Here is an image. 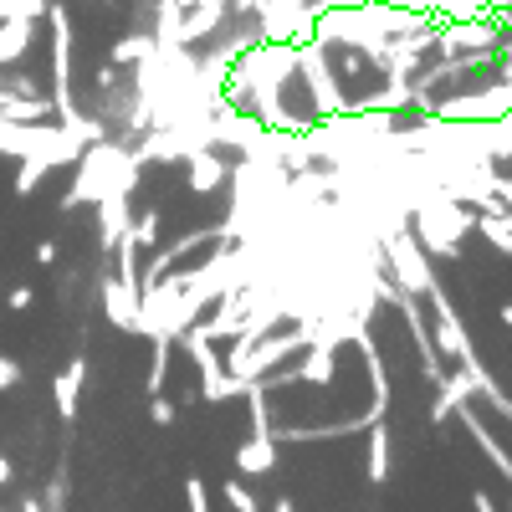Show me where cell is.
Returning <instances> with one entry per match:
<instances>
[{
	"label": "cell",
	"mask_w": 512,
	"mask_h": 512,
	"mask_svg": "<svg viewBox=\"0 0 512 512\" xmlns=\"http://www.w3.org/2000/svg\"><path fill=\"white\" fill-rule=\"evenodd\" d=\"M185 507H190V512H210V497H205V482H200V477L185 482Z\"/></svg>",
	"instance_id": "52a82bcc"
},
{
	"label": "cell",
	"mask_w": 512,
	"mask_h": 512,
	"mask_svg": "<svg viewBox=\"0 0 512 512\" xmlns=\"http://www.w3.org/2000/svg\"><path fill=\"white\" fill-rule=\"evenodd\" d=\"M272 512H297V502H292V497H277V502H272Z\"/></svg>",
	"instance_id": "7c38bea8"
},
{
	"label": "cell",
	"mask_w": 512,
	"mask_h": 512,
	"mask_svg": "<svg viewBox=\"0 0 512 512\" xmlns=\"http://www.w3.org/2000/svg\"><path fill=\"white\" fill-rule=\"evenodd\" d=\"M502 323H507V328H512V303H502Z\"/></svg>",
	"instance_id": "5bb4252c"
},
{
	"label": "cell",
	"mask_w": 512,
	"mask_h": 512,
	"mask_svg": "<svg viewBox=\"0 0 512 512\" xmlns=\"http://www.w3.org/2000/svg\"><path fill=\"white\" fill-rule=\"evenodd\" d=\"M11 477H16V466H11L6 451H0V487H11Z\"/></svg>",
	"instance_id": "9c48e42d"
},
{
	"label": "cell",
	"mask_w": 512,
	"mask_h": 512,
	"mask_svg": "<svg viewBox=\"0 0 512 512\" xmlns=\"http://www.w3.org/2000/svg\"><path fill=\"white\" fill-rule=\"evenodd\" d=\"M11 308H31V287H16L11 292Z\"/></svg>",
	"instance_id": "8fae6325"
},
{
	"label": "cell",
	"mask_w": 512,
	"mask_h": 512,
	"mask_svg": "<svg viewBox=\"0 0 512 512\" xmlns=\"http://www.w3.org/2000/svg\"><path fill=\"white\" fill-rule=\"evenodd\" d=\"M236 472H246V477H267V472H277V441H272V431L241 441V451H236Z\"/></svg>",
	"instance_id": "6da1fadb"
},
{
	"label": "cell",
	"mask_w": 512,
	"mask_h": 512,
	"mask_svg": "<svg viewBox=\"0 0 512 512\" xmlns=\"http://www.w3.org/2000/svg\"><path fill=\"white\" fill-rule=\"evenodd\" d=\"M369 482L374 487L390 482V425H384V420L369 425Z\"/></svg>",
	"instance_id": "7a4b0ae2"
},
{
	"label": "cell",
	"mask_w": 512,
	"mask_h": 512,
	"mask_svg": "<svg viewBox=\"0 0 512 512\" xmlns=\"http://www.w3.org/2000/svg\"><path fill=\"white\" fill-rule=\"evenodd\" d=\"M221 180H226V164H216V159H195V169H190V190H195V195L216 190Z\"/></svg>",
	"instance_id": "277c9868"
},
{
	"label": "cell",
	"mask_w": 512,
	"mask_h": 512,
	"mask_svg": "<svg viewBox=\"0 0 512 512\" xmlns=\"http://www.w3.org/2000/svg\"><path fill=\"white\" fill-rule=\"evenodd\" d=\"M472 507H477V512H497V502H492L487 492H472Z\"/></svg>",
	"instance_id": "30bf717a"
},
{
	"label": "cell",
	"mask_w": 512,
	"mask_h": 512,
	"mask_svg": "<svg viewBox=\"0 0 512 512\" xmlns=\"http://www.w3.org/2000/svg\"><path fill=\"white\" fill-rule=\"evenodd\" d=\"M16 384H21V364L0 354V390H16Z\"/></svg>",
	"instance_id": "ba28073f"
},
{
	"label": "cell",
	"mask_w": 512,
	"mask_h": 512,
	"mask_svg": "<svg viewBox=\"0 0 512 512\" xmlns=\"http://www.w3.org/2000/svg\"><path fill=\"white\" fill-rule=\"evenodd\" d=\"M226 502H231L236 512H262V502L251 497V487H246L241 477H231V482H226Z\"/></svg>",
	"instance_id": "5b68a950"
},
{
	"label": "cell",
	"mask_w": 512,
	"mask_h": 512,
	"mask_svg": "<svg viewBox=\"0 0 512 512\" xmlns=\"http://www.w3.org/2000/svg\"><path fill=\"white\" fill-rule=\"evenodd\" d=\"M82 379H88V359H72V364L62 369V379H57V410H62V420H72V415H77Z\"/></svg>",
	"instance_id": "3957f363"
},
{
	"label": "cell",
	"mask_w": 512,
	"mask_h": 512,
	"mask_svg": "<svg viewBox=\"0 0 512 512\" xmlns=\"http://www.w3.org/2000/svg\"><path fill=\"white\" fill-rule=\"evenodd\" d=\"M175 415H180V410H175V400H164V395H154V400H149V420H154V425H175Z\"/></svg>",
	"instance_id": "8992f818"
},
{
	"label": "cell",
	"mask_w": 512,
	"mask_h": 512,
	"mask_svg": "<svg viewBox=\"0 0 512 512\" xmlns=\"http://www.w3.org/2000/svg\"><path fill=\"white\" fill-rule=\"evenodd\" d=\"M21 512H47V507H41L36 497H21Z\"/></svg>",
	"instance_id": "4fadbf2b"
}]
</instances>
